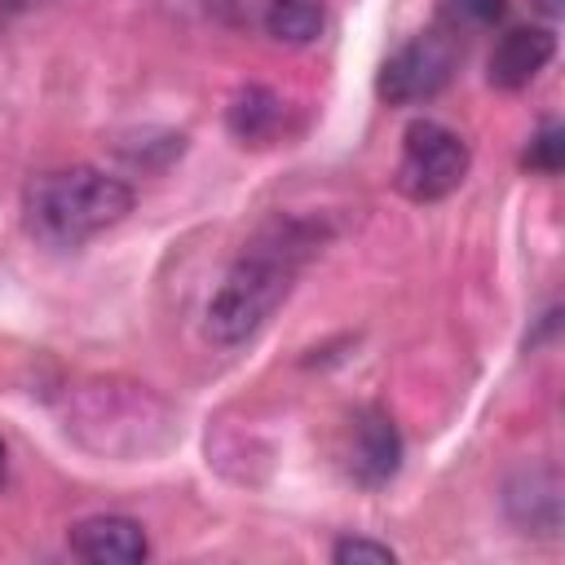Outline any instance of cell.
<instances>
[{
    "instance_id": "cell-1",
    "label": "cell",
    "mask_w": 565,
    "mask_h": 565,
    "mask_svg": "<svg viewBox=\"0 0 565 565\" xmlns=\"http://www.w3.org/2000/svg\"><path fill=\"white\" fill-rule=\"evenodd\" d=\"M322 234L313 221L300 216H274L269 225H260L243 252L234 256V265L225 269L221 287L207 300L203 313V331L212 344H243L252 340L274 313L278 305L291 296L300 269L309 265V256L318 252Z\"/></svg>"
},
{
    "instance_id": "cell-2",
    "label": "cell",
    "mask_w": 565,
    "mask_h": 565,
    "mask_svg": "<svg viewBox=\"0 0 565 565\" xmlns=\"http://www.w3.org/2000/svg\"><path fill=\"white\" fill-rule=\"evenodd\" d=\"M132 203H137L132 185L119 181L115 172L71 163L26 181L22 221L31 238H40L44 247H84L88 238L119 225L132 212Z\"/></svg>"
},
{
    "instance_id": "cell-3",
    "label": "cell",
    "mask_w": 565,
    "mask_h": 565,
    "mask_svg": "<svg viewBox=\"0 0 565 565\" xmlns=\"http://www.w3.org/2000/svg\"><path fill=\"white\" fill-rule=\"evenodd\" d=\"M468 163H472L468 141L455 128H446L441 119H411L402 132L393 185L411 203H437L463 185Z\"/></svg>"
},
{
    "instance_id": "cell-4",
    "label": "cell",
    "mask_w": 565,
    "mask_h": 565,
    "mask_svg": "<svg viewBox=\"0 0 565 565\" xmlns=\"http://www.w3.org/2000/svg\"><path fill=\"white\" fill-rule=\"evenodd\" d=\"M455 62H459V44H455V31H450V26L419 31L415 40H406V44L380 66L375 93H380L388 106H419V102H433V97L450 84Z\"/></svg>"
},
{
    "instance_id": "cell-5",
    "label": "cell",
    "mask_w": 565,
    "mask_h": 565,
    "mask_svg": "<svg viewBox=\"0 0 565 565\" xmlns=\"http://www.w3.org/2000/svg\"><path fill=\"white\" fill-rule=\"evenodd\" d=\"M397 468H402V433H397L393 415L380 411V406L358 411L353 437H349V472H353V481L366 486V490H380V486H388L397 477Z\"/></svg>"
},
{
    "instance_id": "cell-6",
    "label": "cell",
    "mask_w": 565,
    "mask_h": 565,
    "mask_svg": "<svg viewBox=\"0 0 565 565\" xmlns=\"http://www.w3.org/2000/svg\"><path fill=\"white\" fill-rule=\"evenodd\" d=\"M66 547L88 565H137L150 556V539L132 516H84L71 525Z\"/></svg>"
},
{
    "instance_id": "cell-7",
    "label": "cell",
    "mask_w": 565,
    "mask_h": 565,
    "mask_svg": "<svg viewBox=\"0 0 565 565\" xmlns=\"http://www.w3.org/2000/svg\"><path fill=\"white\" fill-rule=\"evenodd\" d=\"M556 53V35L552 26H512L499 35V44L490 49V62H486V79L503 93H516L525 88Z\"/></svg>"
},
{
    "instance_id": "cell-8",
    "label": "cell",
    "mask_w": 565,
    "mask_h": 565,
    "mask_svg": "<svg viewBox=\"0 0 565 565\" xmlns=\"http://www.w3.org/2000/svg\"><path fill=\"white\" fill-rule=\"evenodd\" d=\"M508 516L525 530V534H543V539H556L561 530V477L552 463L543 468H521L512 481H508Z\"/></svg>"
},
{
    "instance_id": "cell-9",
    "label": "cell",
    "mask_w": 565,
    "mask_h": 565,
    "mask_svg": "<svg viewBox=\"0 0 565 565\" xmlns=\"http://www.w3.org/2000/svg\"><path fill=\"white\" fill-rule=\"evenodd\" d=\"M282 115H287V102L278 97V93H269V88H243L234 102H230V110H225V124H230V132L247 146H265V141H274L278 137V128H282Z\"/></svg>"
},
{
    "instance_id": "cell-10",
    "label": "cell",
    "mask_w": 565,
    "mask_h": 565,
    "mask_svg": "<svg viewBox=\"0 0 565 565\" xmlns=\"http://www.w3.org/2000/svg\"><path fill=\"white\" fill-rule=\"evenodd\" d=\"M265 26L282 44H313L327 26V9L322 0H269Z\"/></svg>"
},
{
    "instance_id": "cell-11",
    "label": "cell",
    "mask_w": 565,
    "mask_h": 565,
    "mask_svg": "<svg viewBox=\"0 0 565 565\" xmlns=\"http://www.w3.org/2000/svg\"><path fill=\"white\" fill-rule=\"evenodd\" d=\"M561 154H565V137H561V124L547 119L534 137H530V150H525V163L543 177H556L561 172Z\"/></svg>"
},
{
    "instance_id": "cell-12",
    "label": "cell",
    "mask_w": 565,
    "mask_h": 565,
    "mask_svg": "<svg viewBox=\"0 0 565 565\" xmlns=\"http://www.w3.org/2000/svg\"><path fill=\"white\" fill-rule=\"evenodd\" d=\"M331 561L335 565H393L397 561V552L388 547V543H375V539H340L335 547H331Z\"/></svg>"
},
{
    "instance_id": "cell-13",
    "label": "cell",
    "mask_w": 565,
    "mask_h": 565,
    "mask_svg": "<svg viewBox=\"0 0 565 565\" xmlns=\"http://www.w3.org/2000/svg\"><path fill=\"white\" fill-rule=\"evenodd\" d=\"M503 18V0H446V22L450 31L463 26H490Z\"/></svg>"
},
{
    "instance_id": "cell-14",
    "label": "cell",
    "mask_w": 565,
    "mask_h": 565,
    "mask_svg": "<svg viewBox=\"0 0 565 565\" xmlns=\"http://www.w3.org/2000/svg\"><path fill=\"white\" fill-rule=\"evenodd\" d=\"M539 9H543V13L552 18V22H556V18L565 13V0H539Z\"/></svg>"
},
{
    "instance_id": "cell-15",
    "label": "cell",
    "mask_w": 565,
    "mask_h": 565,
    "mask_svg": "<svg viewBox=\"0 0 565 565\" xmlns=\"http://www.w3.org/2000/svg\"><path fill=\"white\" fill-rule=\"evenodd\" d=\"M4 468H9V463H4V437H0V486H4Z\"/></svg>"
}]
</instances>
